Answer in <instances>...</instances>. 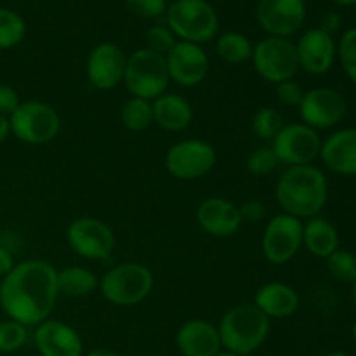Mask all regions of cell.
Masks as SVG:
<instances>
[{
    "mask_svg": "<svg viewBox=\"0 0 356 356\" xmlns=\"http://www.w3.org/2000/svg\"><path fill=\"white\" fill-rule=\"evenodd\" d=\"M28 339L26 327L14 320L0 322V353H13L24 346Z\"/></svg>",
    "mask_w": 356,
    "mask_h": 356,
    "instance_id": "31",
    "label": "cell"
},
{
    "mask_svg": "<svg viewBox=\"0 0 356 356\" xmlns=\"http://www.w3.org/2000/svg\"><path fill=\"white\" fill-rule=\"evenodd\" d=\"M124 83L132 97L153 101L165 94L170 83L165 56L148 47L132 52L125 65Z\"/></svg>",
    "mask_w": 356,
    "mask_h": 356,
    "instance_id": "6",
    "label": "cell"
},
{
    "mask_svg": "<svg viewBox=\"0 0 356 356\" xmlns=\"http://www.w3.org/2000/svg\"><path fill=\"white\" fill-rule=\"evenodd\" d=\"M298 108L302 124L315 131L334 127L346 115V101L341 92L330 87H315L306 90Z\"/></svg>",
    "mask_w": 356,
    "mask_h": 356,
    "instance_id": "13",
    "label": "cell"
},
{
    "mask_svg": "<svg viewBox=\"0 0 356 356\" xmlns=\"http://www.w3.org/2000/svg\"><path fill=\"white\" fill-rule=\"evenodd\" d=\"M278 159L273 153L271 146H259L247 156L245 167L252 176L263 177L273 172L278 167Z\"/></svg>",
    "mask_w": 356,
    "mask_h": 356,
    "instance_id": "32",
    "label": "cell"
},
{
    "mask_svg": "<svg viewBox=\"0 0 356 356\" xmlns=\"http://www.w3.org/2000/svg\"><path fill=\"white\" fill-rule=\"evenodd\" d=\"M197 221L200 228L216 238H228L242 226L238 205L219 197L205 198L197 209Z\"/></svg>",
    "mask_w": 356,
    "mask_h": 356,
    "instance_id": "19",
    "label": "cell"
},
{
    "mask_svg": "<svg viewBox=\"0 0 356 356\" xmlns=\"http://www.w3.org/2000/svg\"><path fill=\"white\" fill-rule=\"evenodd\" d=\"M337 56L348 79L356 86V28L344 31L337 45Z\"/></svg>",
    "mask_w": 356,
    "mask_h": 356,
    "instance_id": "33",
    "label": "cell"
},
{
    "mask_svg": "<svg viewBox=\"0 0 356 356\" xmlns=\"http://www.w3.org/2000/svg\"><path fill=\"white\" fill-rule=\"evenodd\" d=\"M58 298V270L44 259L16 264L0 284V306L10 320L24 327L49 320Z\"/></svg>",
    "mask_w": 356,
    "mask_h": 356,
    "instance_id": "1",
    "label": "cell"
},
{
    "mask_svg": "<svg viewBox=\"0 0 356 356\" xmlns=\"http://www.w3.org/2000/svg\"><path fill=\"white\" fill-rule=\"evenodd\" d=\"M284 118L275 108L264 106L257 110L252 117V132L261 141H273L275 136L284 127Z\"/></svg>",
    "mask_w": 356,
    "mask_h": 356,
    "instance_id": "29",
    "label": "cell"
},
{
    "mask_svg": "<svg viewBox=\"0 0 356 356\" xmlns=\"http://www.w3.org/2000/svg\"><path fill=\"white\" fill-rule=\"evenodd\" d=\"M35 346L42 356H83L80 334L61 320H45L33 334Z\"/></svg>",
    "mask_w": 356,
    "mask_h": 356,
    "instance_id": "18",
    "label": "cell"
},
{
    "mask_svg": "<svg viewBox=\"0 0 356 356\" xmlns=\"http://www.w3.org/2000/svg\"><path fill=\"white\" fill-rule=\"evenodd\" d=\"M298 291L282 282H271L257 289L254 296V305L268 316V318H287L294 315L299 308Z\"/></svg>",
    "mask_w": 356,
    "mask_h": 356,
    "instance_id": "22",
    "label": "cell"
},
{
    "mask_svg": "<svg viewBox=\"0 0 356 356\" xmlns=\"http://www.w3.org/2000/svg\"><path fill=\"white\" fill-rule=\"evenodd\" d=\"M19 96H17L16 89L10 86H3L0 83V115L9 118L14 111L19 106Z\"/></svg>",
    "mask_w": 356,
    "mask_h": 356,
    "instance_id": "37",
    "label": "cell"
},
{
    "mask_svg": "<svg viewBox=\"0 0 356 356\" xmlns=\"http://www.w3.org/2000/svg\"><path fill=\"white\" fill-rule=\"evenodd\" d=\"M250 59L257 75L275 86L294 79L299 70L296 44H292L289 38L268 35L254 45Z\"/></svg>",
    "mask_w": 356,
    "mask_h": 356,
    "instance_id": "8",
    "label": "cell"
},
{
    "mask_svg": "<svg viewBox=\"0 0 356 356\" xmlns=\"http://www.w3.org/2000/svg\"><path fill=\"white\" fill-rule=\"evenodd\" d=\"M172 82L181 87H197L209 73V58L198 44L177 40L165 56Z\"/></svg>",
    "mask_w": 356,
    "mask_h": 356,
    "instance_id": "16",
    "label": "cell"
},
{
    "mask_svg": "<svg viewBox=\"0 0 356 356\" xmlns=\"http://www.w3.org/2000/svg\"><path fill=\"white\" fill-rule=\"evenodd\" d=\"M327 356H350V355L344 353V351H336V353H330V355H327Z\"/></svg>",
    "mask_w": 356,
    "mask_h": 356,
    "instance_id": "46",
    "label": "cell"
},
{
    "mask_svg": "<svg viewBox=\"0 0 356 356\" xmlns=\"http://www.w3.org/2000/svg\"><path fill=\"white\" fill-rule=\"evenodd\" d=\"M302 247V221L301 219L289 216L285 212L273 216L268 221L263 233V249L264 257L268 263L282 264L289 263Z\"/></svg>",
    "mask_w": 356,
    "mask_h": 356,
    "instance_id": "11",
    "label": "cell"
},
{
    "mask_svg": "<svg viewBox=\"0 0 356 356\" xmlns=\"http://www.w3.org/2000/svg\"><path fill=\"white\" fill-rule=\"evenodd\" d=\"M218 332L226 351L247 356L264 344L270 334V318L254 302H242L222 315Z\"/></svg>",
    "mask_w": 356,
    "mask_h": 356,
    "instance_id": "3",
    "label": "cell"
},
{
    "mask_svg": "<svg viewBox=\"0 0 356 356\" xmlns=\"http://www.w3.org/2000/svg\"><path fill=\"white\" fill-rule=\"evenodd\" d=\"M216 356H240V355H235V353H232V351H219V353L218 355H216Z\"/></svg>",
    "mask_w": 356,
    "mask_h": 356,
    "instance_id": "45",
    "label": "cell"
},
{
    "mask_svg": "<svg viewBox=\"0 0 356 356\" xmlns=\"http://www.w3.org/2000/svg\"><path fill=\"white\" fill-rule=\"evenodd\" d=\"M353 337L356 339V323L353 325Z\"/></svg>",
    "mask_w": 356,
    "mask_h": 356,
    "instance_id": "47",
    "label": "cell"
},
{
    "mask_svg": "<svg viewBox=\"0 0 356 356\" xmlns=\"http://www.w3.org/2000/svg\"><path fill=\"white\" fill-rule=\"evenodd\" d=\"M26 33L24 19L10 9H0V51L16 47Z\"/></svg>",
    "mask_w": 356,
    "mask_h": 356,
    "instance_id": "28",
    "label": "cell"
},
{
    "mask_svg": "<svg viewBox=\"0 0 356 356\" xmlns=\"http://www.w3.org/2000/svg\"><path fill=\"white\" fill-rule=\"evenodd\" d=\"M323 165L341 176H356V129H341L322 141Z\"/></svg>",
    "mask_w": 356,
    "mask_h": 356,
    "instance_id": "21",
    "label": "cell"
},
{
    "mask_svg": "<svg viewBox=\"0 0 356 356\" xmlns=\"http://www.w3.org/2000/svg\"><path fill=\"white\" fill-rule=\"evenodd\" d=\"M275 90H277L278 101H280L282 104H285V106H299L302 96H305L302 87L292 79L277 83V86H275Z\"/></svg>",
    "mask_w": 356,
    "mask_h": 356,
    "instance_id": "36",
    "label": "cell"
},
{
    "mask_svg": "<svg viewBox=\"0 0 356 356\" xmlns=\"http://www.w3.org/2000/svg\"><path fill=\"white\" fill-rule=\"evenodd\" d=\"M99 292L110 305L136 306L153 291V273L141 263H122L108 270L99 280Z\"/></svg>",
    "mask_w": 356,
    "mask_h": 356,
    "instance_id": "4",
    "label": "cell"
},
{
    "mask_svg": "<svg viewBox=\"0 0 356 356\" xmlns=\"http://www.w3.org/2000/svg\"><path fill=\"white\" fill-rule=\"evenodd\" d=\"M299 68L309 75H325L332 68L337 56L336 42L332 35L325 33L320 28L305 31L296 44Z\"/></svg>",
    "mask_w": 356,
    "mask_h": 356,
    "instance_id": "17",
    "label": "cell"
},
{
    "mask_svg": "<svg viewBox=\"0 0 356 356\" xmlns=\"http://www.w3.org/2000/svg\"><path fill=\"white\" fill-rule=\"evenodd\" d=\"M270 146L280 163L289 167L309 165L320 156L322 139H320L318 131L308 127L302 122L285 124Z\"/></svg>",
    "mask_w": 356,
    "mask_h": 356,
    "instance_id": "10",
    "label": "cell"
},
{
    "mask_svg": "<svg viewBox=\"0 0 356 356\" xmlns=\"http://www.w3.org/2000/svg\"><path fill=\"white\" fill-rule=\"evenodd\" d=\"M216 2H222V0H216Z\"/></svg>",
    "mask_w": 356,
    "mask_h": 356,
    "instance_id": "48",
    "label": "cell"
},
{
    "mask_svg": "<svg viewBox=\"0 0 356 356\" xmlns=\"http://www.w3.org/2000/svg\"><path fill=\"white\" fill-rule=\"evenodd\" d=\"M99 285L96 275L82 266H68L58 271V291L59 296L68 298H86L92 294Z\"/></svg>",
    "mask_w": 356,
    "mask_h": 356,
    "instance_id": "25",
    "label": "cell"
},
{
    "mask_svg": "<svg viewBox=\"0 0 356 356\" xmlns=\"http://www.w3.org/2000/svg\"><path fill=\"white\" fill-rule=\"evenodd\" d=\"M16 266L14 264V256L10 252V249L7 245H2L0 243V277H7V275L13 271V268Z\"/></svg>",
    "mask_w": 356,
    "mask_h": 356,
    "instance_id": "39",
    "label": "cell"
},
{
    "mask_svg": "<svg viewBox=\"0 0 356 356\" xmlns=\"http://www.w3.org/2000/svg\"><path fill=\"white\" fill-rule=\"evenodd\" d=\"M341 28V16L334 10H329V13L323 14L322 17V24H320V30H323L325 33L332 35L336 33L337 30Z\"/></svg>",
    "mask_w": 356,
    "mask_h": 356,
    "instance_id": "40",
    "label": "cell"
},
{
    "mask_svg": "<svg viewBox=\"0 0 356 356\" xmlns=\"http://www.w3.org/2000/svg\"><path fill=\"white\" fill-rule=\"evenodd\" d=\"M10 132L26 145H47L58 136L61 118L58 111L42 101H24L9 117Z\"/></svg>",
    "mask_w": 356,
    "mask_h": 356,
    "instance_id": "7",
    "label": "cell"
},
{
    "mask_svg": "<svg viewBox=\"0 0 356 356\" xmlns=\"http://www.w3.org/2000/svg\"><path fill=\"white\" fill-rule=\"evenodd\" d=\"M127 9L143 19H159L165 16L167 0H125Z\"/></svg>",
    "mask_w": 356,
    "mask_h": 356,
    "instance_id": "35",
    "label": "cell"
},
{
    "mask_svg": "<svg viewBox=\"0 0 356 356\" xmlns=\"http://www.w3.org/2000/svg\"><path fill=\"white\" fill-rule=\"evenodd\" d=\"M254 45L250 44L245 35L238 31H228L222 33L216 42V52L219 58L229 65H242L252 58Z\"/></svg>",
    "mask_w": 356,
    "mask_h": 356,
    "instance_id": "26",
    "label": "cell"
},
{
    "mask_svg": "<svg viewBox=\"0 0 356 356\" xmlns=\"http://www.w3.org/2000/svg\"><path fill=\"white\" fill-rule=\"evenodd\" d=\"M120 120L131 132H143L153 124L152 101L143 97H131L120 110Z\"/></svg>",
    "mask_w": 356,
    "mask_h": 356,
    "instance_id": "27",
    "label": "cell"
},
{
    "mask_svg": "<svg viewBox=\"0 0 356 356\" xmlns=\"http://www.w3.org/2000/svg\"><path fill=\"white\" fill-rule=\"evenodd\" d=\"M176 346L181 356H216L222 348L218 327L202 318L188 320L179 327Z\"/></svg>",
    "mask_w": 356,
    "mask_h": 356,
    "instance_id": "20",
    "label": "cell"
},
{
    "mask_svg": "<svg viewBox=\"0 0 356 356\" xmlns=\"http://www.w3.org/2000/svg\"><path fill=\"white\" fill-rule=\"evenodd\" d=\"M167 26L176 38L191 44H205L218 35L219 17L205 0H176L167 7Z\"/></svg>",
    "mask_w": 356,
    "mask_h": 356,
    "instance_id": "5",
    "label": "cell"
},
{
    "mask_svg": "<svg viewBox=\"0 0 356 356\" xmlns=\"http://www.w3.org/2000/svg\"><path fill=\"white\" fill-rule=\"evenodd\" d=\"M153 124L163 131L181 132L193 122V108L186 97L179 94L165 92L152 101Z\"/></svg>",
    "mask_w": 356,
    "mask_h": 356,
    "instance_id": "23",
    "label": "cell"
},
{
    "mask_svg": "<svg viewBox=\"0 0 356 356\" xmlns=\"http://www.w3.org/2000/svg\"><path fill=\"white\" fill-rule=\"evenodd\" d=\"M327 270L334 280L353 284L356 282V256L350 250L337 249L327 257Z\"/></svg>",
    "mask_w": 356,
    "mask_h": 356,
    "instance_id": "30",
    "label": "cell"
},
{
    "mask_svg": "<svg viewBox=\"0 0 356 356\" xmlns=\"http://www.w3.org/2000/svg\"><path fill=\"white\" fill-rule=\"evenodd\" d=\"M302 245L315 257L327 259L339 249V233L332 222L315 216L302 225Z\"/></svg>",
    "mask_w": 356,
    "mask_h": 356,
    "instance_id": "24",
    "label": "cell"
},
{
    "mask_svg": "<svg viewBox=\"0 0 356 356\" xmlns=\"http://www.w3.org/2000/svg\"><path fill=\"white\" fill-rule=\"evenodd\" d=\"M176 35L172 33V30L167 24H155V26L146 31V44H148L146 47L162 56L169 54V51L176 45Z\"/></svg>",
    "mask_w": 356,
    "mask_h": 356,
    "instance_id": "34",
    "label": "cell"
},
{
    "mask_svg": "<svg viewBox=\"0 0 356 356\" xmlns=\"http://www.w3.org/2000/svg\"><path fill=\"white\" fill-rule=\"evenodd\" d=\"M256 19L270 37L289 38L305 23L306 3L305 0H259Z\"/></svg>",
    "mask_w": 356,
    "mask_h": 356,
    "instance_id": "14",
    "label": "cell"
},
{
    "mask_svg": "<svg viewBox=\"0 0 356 356\" xmlns=\"http://www.w3.org/2000/svg\"><path fill=\"white\" fill-rule=\"evenodd\" d=\"M127 56L117 44L103 42L87 58V80L97 90H111L124 82Z\"/></svg>",
    "mask_w": 356,
    "mask_h": 356,
    "instance_id": "15",
    "label": "cell"
},
{
    "mask_svg": "<svg viewBox=\"0 0 356 356\" xmlns=\"http://www.w3.org/2000/svg\"><path fill=\"white\" fill-rule=\"evenodd\" d=\"M353 289H351V299H353V305H355V308H356V282H353Z\"/></svg>",
    "mask_w": 356,
    "mask_h": 356,
    "instance_id": "44",
    "label": "cell"
},
{
    "mask_svg": "<svg viewBox=\"0 0 356 356\" xmlns=\"http://www.w3.org/2000/svg\"><path fill=\"white\" fill-rule=\"evenodd\" d=\"M332 2L339 3V6H355L356 0H332Z\"/></svg>",
    "mask_w": 356,
    "mask_h": 356,
    "instance_id": "43",
    "label": "cell"
},
{
    "mask_svg": "<svg viewBox=\"0 0 356 356\" xmlns=\"http://www.w3.org/2000/svg\"><path fill=\"white\" fill-rule=\"evenodd\" d=\"M240 216H242L243 222H257L264 218L266 211H264V205L257 200H249L245 204L238 205Z\"/></svg>",
    "mask_w": 356,
    "mask_h": 356,
    "instance_id": "38",
    "label": "cell"
},
{
    "mask_svg": "<svg viewBox=\"0 0 356 356\" xmlns=\"http://www.w3.org/2000/svg\"><path fill=\"white\" fill-rule=\"evenodd\" d=\"M218 162L214 146L202 139H184L167 149L165 169L179 181H195L211 172Z\"/></svg>",
    "mask_w": 356,
    "mask_h": 356,
    "instance_id": "9",
    "label": "cell"
},
{
    "mask_svg": "<svg viewBox=\"0 0 356 356\" xmlns=\"http://www.w3.org/2000/svg\"><path fill=\"white\" fill-rule=\"evenodd\" d=\"M86 356H120V355L115 353V351H111V350H106V348H97V350H92Z\"/></svg>",
    "mask_w": 356,
    "mask_h": 356,
    "instance_id": "42",
    "label": "cell"
},
{
    "mask_svg": "<svg viewBox=\"0 0 356 356\" xmlns=\"http://www.w3.org/2000/svg\"><path fill=\"white\" fill-rule=\"evenodd\" d=\"M10 134V124L9 118L0 115V143H3L7 139V136Z\"/></svg>",
    "mask_w": 356,
    "mask_h": 356,
    "instance_id": "41",
    "label": "cell"
},
{
    "mask_svg": "<svg viewBox=\"0 0 356 356\" xmlns=\"http://www.w3.org/2000/svg\"><path fill=\"white\" fill-rule=\"evenodd\" d=\"M66 242L83 259H108L115 249L110 226L96 218H79L66 228Z\"/></svg>",
    "mask_w": 356,
    "mask_h": 356,
    "instance_id": "12",
    "label": "cell"
},
{
    "mask_svg": "<svg viewBox=\"0 0 356 356\" xmlns=\"http://www.w3.org/2000/svg\"><path fill=\"white\" fill-rule=\"evenodd\" d=\"M275 197L285 214L312 219L327 205L329 181L313 163L287 167L275 184Z\"/></svg>",
    "mask_w": 356,
    "mask_h": 356,
    "instance_id": "2",
    "label": "cell"
}]
</instances>
